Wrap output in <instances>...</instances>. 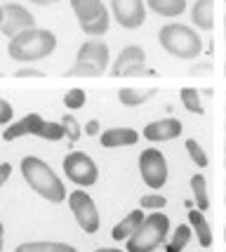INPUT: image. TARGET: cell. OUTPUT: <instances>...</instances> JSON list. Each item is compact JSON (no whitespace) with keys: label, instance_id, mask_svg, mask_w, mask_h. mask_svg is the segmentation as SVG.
I'll list each match as a JSON object with an SVG mask.
<instances>
[{"label":"cell","instance_id":"obj_1","mask_svg":"<svg viewBox=\"0 0 226 252\" xmlns=\"http://www.w3.org/2000/svg\"><path fill=\"white\" fill-rule=\"evenodd\" d=\"M22 175L29 182V187L38 193L40 198L50 200V203H62L66 198V189L62 184V179L57 177L50 165L35 158V156H26L22 160Z\"/></svg>","mask_w":226,"mask_h":252},{"label":"cell","instance_id":"obj_2","mask_svg":"<svg viewBox=\"0 0 226 252\" xmlns=\"http://www.w3.org/2000/svg\"><path fill=\"white\" fill-rule=\"evenodd\" d=\"M57 47V35L47 29H29L14 35L7 45V55L14 62H38L50 57Z\"/></svg>","mask_w":226,"mask_h":252},{"label":"cell","instance_id":"obj_3","mask_svg":"<svg viewBox=\"0 0 226 252\" xmlns=\"http://www.w3.org/2000/svg\"><path fill=\"white\" fill-rule=\"evenodd\" d=\"M158 40H161L162 50L167 55L177 57V59H195L203 52L200 35L186 24H167V26H162Z\"/></svg>","mask_w":226,"mask_h":252},{"label":"cell","instance_id":"obj_4","mask_svg":"<svg viewBox=\"0 0 226 252\" xmlns=\"http://www.w3.org/2000/svg\"><path fill=\"white\" fill-rule=\"evenodd\" d=\"M167 231H170V220H167V215H162V212H151L149 217L141 221L139 229L125 241V250L128 252L158 250L162 243H165Z\"/></svg>","mask_w":226,"mask_h":252},{"label":"cell","instance_id":"obj_5","mask_svg":"<svg viewBox=\"0 0 226 252\" xmlns=\"http://www.w3.org/2000/svg\"><path fill=\"white\" fill-rule=\"evenodd\" d=\"M64 175L78 187H95L99 179V167L87 154L71 151L64 158Z\"/></svg>","mask_w":226,"mask_h":252},{"label":"cell","instance_id":"obj_6","mask_svg":"<svg viewBox=\"0 0 226 252\" xmlns=\"http://www.w3.org/2000/svg\"><path fill=\"white\" fill-rule=\"evenodd\" d=\"M139 172L149 189H162L167 182V163L158 149H146L139 156Z\"/></svg>","mask_w":226,"mask_h":252},{"label":"cell","instance_id":"obj_7","mask_svg":"<svg viewBox=\"0 0 226 252\" xmlns=\"http://www.w3.org/2000/svg\"><path fill=\"white\" fill-rule=\"evenodd\" d=\"M68 205L73 212L78 226L85 231V233H97L99 229V210L95 205V200L87 196L85 191H73L68 196Z\"/></svg>","mask_w":226,"mask_h":252},{"label":"cell","instance_id":"obj_8","mask_svg":"<svg viewBox=\"0 0 226 252\" xmlns=\"http://www.w3.org/2000/svg\"><path fill=\"white\" fill-rule=\"evenodd\" d=\"M111 12L123 29H139L146 19L144 0H111Z\"/></svg>","mask_w":226,"mask_h":252},{"label":"cell","instance_id":"obj_9","mask_svg":"<svg viewBox=\"0 0 226 252\" xmlns=\"http://www.w3.org/2000/svg\"><path fill=\"white\" fill-rule=\"evenodd\" d=\"M2 10H5V22H2L0 31L5 35H10V40L14 35H19L22 31L35 29V19H33V14L26 7L17 5V2H7V5H2Z\"/></svg>","mask_w":226,"mask_h":252},{"label":"cell","instance_id":"obj_10","mask_svg":"<svg viewBox=\"0 0 226 252\" xmlns=\"http://www.w3.org/2000/svg\"><path fill=\"white\" fill-rule=\"evenodd\" d=\"M179 134H182V121H177V118H162V121L149 123L144 127V137L149 142H170Z\"/></svg>","mask_w":226,"mask_h":252},{"label":"cell","instance_id":"obj_11","mask_svg":"<svg viewBox=\"0 0 226 252\" xmlns=\"http://www.w3.org/2000/svg\"><path fill=\"white\" fill-rule=\"evenodd\" d=\"M75 62H85V64H95L101 71L108 66V45L101 43L99 38H90L87 43L80 45Z\"/></svg>","mask_w":226,"mask_h":252},{"label":"cell","instance_id":"obj_12","mask_svg":"<svg viewBox=\"0 0 226 252\" xmlns=\"http://www.w3.org/2000/svg\"><path fill=\"white\" fill-rule=\"evenodd\" d=\"M139 142V132L132 127H111V130L101 132L99 144L104 149H120V146H132Z\"/></svg>","mask_w":226,"mask_h":252},{"label":"cell","instance_id":"obj_13","mask_svg":"<svg viewBox=\"0 0 226 252\" xmlns=\"http://www.w3.org/2000/svg\"><path fill=\"white\" fill-rule=\"evenodd\" d=\"M71 7H73L80 26H87V24L97 22L104 12H108L101 0H71Z\"/></svg>","mask_w":226,"mask_h":252},{"label":"cell","instance_id":"obj_14","mask_svg":"<svg viewBox=\"0 0 226 252\" xmlns=\"http://www.w3.org/2000/svg\"><path fill=\"white\" fill-rule=\"evenodd\" d=\"M43 118H40V113H29V116H24L19 123H10V127L5 130V142H12V139H17V137H24V134H33L35 137V132L40 130V125H43Z\"/></svg>","mask_w":226,"mask_h":252},{"label":"cell","instance_id":"obj_15","mask_svg":"<svg viewBox=\"0 0 226 252\" xmlns=\"http://www.w3.org/2000/svg\"><path fill=\"white\" fill-rule=\"evenodd\" d=\"M144 220H146L144 210H132L128 217H123V220L113 226V231H111V238H113V241H128L129 236H132V233L141 226V221H144Z\"/></svg>","mask_w":226,"mask_h":252},{"label":"cell","instance_id":"obj_16","mask_svg":"<svg viewBox=\"0 0 226 252\" xmlns=\"http://www.w3.org/2000/svg\"><path fill=\"white\" fill-rule=\"evenodd\" d=\"M191 19L198 29L212 31L215 29V0H195L194 10H191Z\"/></svg>","mask_w":226,"mask_h":252},{"label":"cell","instance_id":"obj_17","mask_svg":"<svg viewBox=\"0 0 226 252\" xmlns=\"http://www.w3.org/2000/svg\"><path fill=\"white\" fill-rule=\"evenodd\" d=\"M144 59H146L144 47H139V45H128V47L118 55V59H116V66L111 68V76L113 78L120 76V73H123L128 66H132V64H144Z\"/></svg>","mask_w":226,"mask_h":252},{"label":"cell","instance_id":"obj_18","mask_svg":"<svg viewBox=\"0 0 226 252\" xmlns=\"http://www.w3.org/2000/svg\"><path fill=\"white\" fill-rule=\"evenodd\" d=\"M189 220H191V229L198 236L200 248H210L212 245V229H210V221L205 220V215L200 210H191L189 212Z\"/></svg>","mask_w":226,"mask_h":252},{"label":"cell","instance_id":"obj_19","mask_svg":"<svg viewBox=\"0 0 226 252\" xmlns=\"http://www.w3.org/2000/svg\"><path fill=\"white\" fill-rule=\"evenodd\" d=\"M146 5L162 17H179L186 10V0H146Z\"/></svg>","mask_w":226,"mask_h":252},{"label":"cell","instance_id":"obj_20","mask_svg":"<svg viewBox=\"0 0 226 252\" xmlns=\"http://www.w3.org/2000/svg\"><path fill=\"white\" fill-rule=\"evenodd\" d=\"M156 94V90H134V88H123L118 92V99L123 106H139V104H144L149 97H153Z\"/></svg>","mask_w":226,"mask_h":252},{"label":"cell","instance_id":"obj_21","mask_svg":"<svg viewBox=\"0 0 226 252\" xmlns=\"http://www.w3.org/2000/svg\"><path fill=\"white\" fill-rule=\"evenodd\" d=\"M14 252H78L66 243H22Z\"/></svg>","mask_w":226,"mask_h":252},{"label":"cell","instance_id":"obj_22","mask_svg":"<svg viewBox=\"0 0 226 252\" xmlns=\"http://www.w3.org/2000/svg\"><path fill=\"white\" fill-rule=\"evenodd\" d=\"M191 191H194L195 198V205L200 212L210 210V198H207V184H205V177L203 175H194L191 177Z\"/></svg>","mask_w":226,"mask_h":252},{"label":"cell","instance_id":"obj_23","mask_svg":"<svg viewBox=\"0 0 226 252\" xmlns=\"http://www.w3.org/2000/svg\"><path fill=\"white\" fill-rule=\"evenodd\" d=\"M179 97H182L184 109L189 111V113H195V116H203L205 113L203 104H200V92L195 88H184L182 92H179Z\"/></svg>","mask_w":226,"mask_h":252},{"label":"cell","instance_id":"obj_24","mask_svg":"<svg viewBox=\"0 0 226 252\" xmlns=\"http://www.w3.org/2000/svg\"><path fill=\"white\" fill-rule=\"evenodd\" d=\"M191 226L189 224H179L177 229H174L172 233V241L167 243V248H165V252H182L184 248H186V243L191 241Z\"/></svg>","mask_w":226,"mask_h":252},{"label":"cell","instance_id":"obj_25","mask_svg":"<svg viewBox=\"0 0 226 252\" xmlns=\"http://www.w3.org/2000/svg\"><path fill=\"white\" fill-rule=\"evenodd\" d=\"M35 137H40V139H47V142H57V139L66 137V132H64V125H62V123L45 121L43 125H40V130L35 132Z\"/></svg>","mask_w":226,"mask_h":252},{"label":"cell","instance_id":"obj_26","mask_svg":"<svg viewBox=\"0 0 226 252\" xmlns=\"http://www.w3.org/2000/svg\"><path fill=\"white\" fill-rule=\"evenodd\" d=\"M104 73L99 66H95V64H85V62H75L68 71H66V78H99Z\"/></svg>","mask_w":226,"mask_h":252},{"label":"cell","instance_id":"obj_27","mask_svg":"<svg viewBox=\"0 0 226 252\" xmlns=\"http://www.w3.org/2000/svg\"><path fill=\"white\" fill-rule=\"evenodd\" d=\"M85 101H87V94H85V90H80V88L68 90V92L64 94V104H66V109H71V111L83 109V106H85Z\"/></svg>","mask_w":226,"mask_h":252},{"label":"cell","instance_id":"obj_28","mask_svg":"<svg viewBox=\"0 0 226 252\" xmlns=\"http://www.w3.org/2000/svg\"><path fill=\"white\" fill-rule=\"evenodd\" d=\"M80 29H83L87 35H92V38H99V35H104V33L108 31V12H104V14L99 17L97 22L87 24V26H80Z\"/></svg>","mask_w":226,"mask_h":252},{"label":"cell","instance_id":"obj_29","mask_svg":"<svg viewBox=\"0 0 226 252\" xmlns=\"http://www.w3.org/2000/svg\"><path fill=\"white\" fill-rule=\"evenodd\" d=\"M186 151H189L191 160H194L198 167H207V154H205L203 146L195 142V139H189V142H186Z\"/></svg>","mask_w":226,"mask_h":252},{"label":"cell","instance_id":"obj_30","mask_svg":"<svg viewBox=\"0 0 226 252\" xmlns=\"http://www.w3.org/2000/svg\"><path fill=\"white\" fill-rule=\"evenodd\" d=\"M62 125H64V132H66V137H68V142L71 144L78 142V137H80V125H78V121H75L71 113H66L64 118H62Z\"/></svg>","mask_w":226,"mask_h":252},{"label":"cell","instance_id":"obj_31","mask_svg":"<svg viewBox=\"0 0 226 252\" xmlns=\"http://www.w3.org/2000/svg\"><path fill=\"white\" fill-rule=\"evenodd\" d=\"M139 203H141V208H144V210H151V212H161V210L167 205V198L156 196V193H149V196L141 198Z\"/></svg>","mask_w":226,"mask_h":252},{"label":"cell","instance_id":"obj_32","mask_svg":"<svg viewBox=\"0 0 226 252\" xmlns=\"http://www.w3.org/2000/svg\"><path fill=\"white\" fill-rule=\"evenodd\" d=\"M120 76H128V78H153L156 76V71L153 68H144V64H132L128 66Z\"/></svg>","mask_w":226,"mask_h":252},{"label":"cell","instance_id":"obj_33","mask_svg":"<svg viewBox=\"0 0 226 252\" xmlns=\"http://www.w3.org/2000/svg\"><path fill=\"white\" fill-rule=\"evenodd\" d=\"M12 116H14L12 104L7 101V99L0 97V125H7V123H12Z\"/></svg>","mask_w":226,"mask_h":252},{"label":"cell","instance_id":"obj_34","mask_svg":"<svg viewBox=\"0 0 226 252\" xmlns=\"http://www.w3.org/2000/svg\"><path fill=\"white\" fill-rule=\"evenodd\" d=\"M14 78H45V73L38 68H17Z\"/></svg>","mask_w":226,"mask_h":252},{"label":"cell","instance_id":"obj_35","mask_svg":"<svg viewBox=\"0 0 226 252\" xmlns=\"http://www.w3.org/2000/svg\"><path fill=\"white\" fill-rule=\"evenodd\" d=\"M10 175H12V165L10 163H0V187L10 179Z\"/></svg>","mask_w":226,"mask_h":252},{"label":"cell","instance_id":"obj_36","mask_svg":"<svg viewBox=\"0 0 226 252\" xmlns=\"http://www.w3.org/2000/svg\"><path fill=\"white\" fill-rule=\"evenodd\" d=\"M85 132L90 134V137H95V134L99 132V123H97V121H90V123L85 125Z\"/></svg>","mask_w":226,"mask_h":252},{"label":"cell","instance_id":"obj_37","mask_svg":"<svg viewBox=\"0 0 226 252\" xmlns=\"http://www.w3.org/2000/svg\"><path fill=\"white\" fill-rule=\"evenodd\" d=\"M35 5H54V2H59V0H31Z\"/></svg>","mask_w":226,"mask_h":252},{"label":"cell","instance_id":"obj_38","mask_svg":"<svg viewBox=\"0 0 226 252\" xmlns=\"http://www.w3.org/2000/svg\"><path fill=\"white\" fill-rule=\"evenodd\" d=\"M2 245H5V229H2V224H0V250H2Z\"/></svg>","mask_w":226,"mask_h":252},{"label":"cell","instance_id":"obj_39","mask_svg":"<svg viewBox=\"0 0 226 252\" xmlns=\"http://www.w3.org/2000/svg\"><path fill=\"white\" fill-rule=\"evenodd\" d=\"M95 252H123V250H118V248H99Z\"/></svg>","mask_w":226,"mask_h":252},{"label":"cell","instance_id":"obj_40","mask_svg":"<svg viewBox=\"0 0 226 252\" xmlns=\"http://www.w3.org/2000/svg\"><path fill=\"white\" fill-rule=\"evenodd\" d=\"M2 22H5V10H2V5H0V29H2Z\"/></svg>","mask_w":226,"mask_h":252},{"label":"cell","instance_id":"obj_41","mask_svg":"<svg viewBox=\"0 0 226 252\" xmlns=\"http://www.w3.org/2000/svg\"><path fill=\"white\" fill-rule=\"evenodd\" d=\"M224 151H226V146H224Z\"/></svg>","mask_w":226,"mask_h":252},{"label":"cell","instance_id":"obj_42","mask_svg":"<svg viewBox=\"0 0 226 252\" xmlns=\"http://www.w3.org/2000/svg\"><path fill=\"white\" fill-rule=\"evenodd\" d=\"M224 127H226V123H224Z\"/></svg>","mask_w":226,"mask_h":252},{"label":"cell","instance_id":"obj_43","mask_svg":"<svg viewBox=\"0 0 226 252\" xmlns=\"http://www.w3.org/2000/svg\"><path fill=\"white\" fill-rule=\"evenodd\" d=\"M224 165H226V163H224Z\"/></svg>","mask_w":226,"mask_h":252}]
</instances>
